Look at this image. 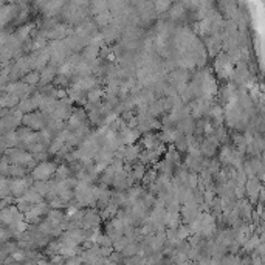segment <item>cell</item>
Instances as JSON below:
<instances>
[{"mask_svg":"<svg viewBox=\"0 0 265 265\" xmlns=\"http://www.w3.org/2000/svg\"><path fill=\"white\" fill-rule=\"evenodd\" d=\"M6 158L11 163H14V164H19V166H25L26 164L30 168H31V164H33V162H34L33 155L28 154L24 148L22 149L20 148H11L8 150V154H6Z\"/></svg>","mask_w":265,"mask_h":265,"instance_id":"6da1fadb","label":"cell"},{"mask_svg":"<svg viewBox=\"0 0 265 265\" xmlns=\"http://www.w3.org/2000/svg\"><path fill=\"white\" fill-rule=\"evenodd\" d=\"M50 212V205L39 202V204L33 205L26 212H25V219L28 224H39L42 220V217Z\"/></svg>","mask_w":265,"mask_h":265,"instance_id":"7a4b0ae2","label":"cell"},{"mask_svg":"<svg viewBox=\"0 0 265 265\" xmlns=\"http://www.w3.org/2000/svg\"><path fill=\"white\" fill-rule=\"evenodd\" d=\"M24 212L18 208L14 206H10V208H4L2 211V222L5 226H14L16 224H19L20 220H24Z\"/></svg>","mask_w":265,"mask_h":265,"instance_id":"3957f363","label":"cell"},{"mask_svg":"<svg viewBox=\"0 0 265 265\" xmlns=\"http://www.w3.org/2000/svg\"><path fill=\"white\" fill-rule=\"evenodd\" d=\"M56 166L53 163H46L44 162L42 164H39L34 170H33V177L36 180H48L53 174H56Z\"/></svg>","mask_w":265,"mask_h":265,"instance_id":"277c9868","label":"cell"},{"mask_svg":"<svg viewBox=\"0 0 265 265\" xmlns=\"http://www.w3.org/2000/svg\"><path fill=\"white\" fill-rule=\"evenodd\" d=\"M24 124L30 129H44L46 126V116L45 114H28L24 118Z\"/></svg>","mask_w":265,"mask_h":265,"instance_id":"5b68a950","label":"cell"},{"mask_svg":"<svg viewBox=\"0 0 265 265\" xmlns=\"http://www.w3.org/2000/svg\"><path fill=\"white\" fill-rule=\"evenodd\" d=\"M56 68L58 67H45L40 73V84L45 86V84H48L50 81H54V78H56Z\"/></svg>","mask_w":265,"mask_h":265,"instance_id":"8992f818","label":"cell"},{"mask_svg":"<svg viewBox=\"0 0 265 265\" xmlns=\"http://www.w3.org/2000/svg\"><path fill=\"white\" fill-rule=\"evenodd\" d=\"M40 81V73H38V70H30L26 72V74L24 76V82L30 84V86H34Z\"/></svg>","mask_w":265,"mask_h":265,"instance_id":"52a82bcc","label":"cell"},{"mask_svg":"<svg viewBox=\"0 0 265 265\" xmlns=\"http://www.w3.org/2000/svg\"><path fill=\"white\" fill-rule=\"evenodd\" d=\"M122 157L126 158V160H129V162H132V160H135V158L140 157V149L136 146H129V148L124 149Z\"/></svg>","mask_w":265,"mask_h":265,"instance_id":"ba28073f","label":"cell"},{"mask_svg":"<svg viewBox=\"0 0 265 265\" xmlns=\"http://www.w3.org/2000/svg\"><path fill=\"white\" fill-rule=\"evenodd\" d=\"M144 176V168H143V164H138L136 168H135V170H134V177L136 178V180H140Z\"/></svg>","mask_w":265,"mask_h":265,"instance_id":"9c48e42d","label":"cell"}]
</instances>
